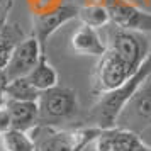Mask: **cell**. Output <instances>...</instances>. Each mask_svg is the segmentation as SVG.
Segmentation results:
<instances>
[{
    "mask_svg": "<svg viewBox=\"0 0 151 151\" xmlns=\"http://www.w3.org/2000/svg\"><path fill=\"white\" fill-rule=\"evenodd\" d=\"M39 119L37 126H53V127H71L78 126L76 121L85 116L82 114L78 93L70 87L56 85L39 93L37 99Z\"/></svg>",
    "mask_w": 151,
    "mask_h": 151,
    "instance_id": "7a4b0ae2",
    "label": "cell"
},
{
    "mask_svg": "<svg viewBox=\"0 0 151 151\" xmlns=\"http://www.w3.org/2000/svg\"><path fill=\"white\" fill-rule=\"evenodd\" d=\"M78 7L73 2H61L60 5L49 9L46 12L32 14V36L39 41L41 49H46L48 39L55 34L58 29H61L66 22L76 19Z\"/></svg>",
    "mask_w": 151,
    "mask_h": 151,
    "instance_id": "52a82bcc",
    "label": "cell"
},
{
    "mask_svg": "<svg viewBox=\"0 0 151 151\" xmlns=\"http://www.w3.org/2000/svg\"><path fill=\"white\" fill-rule=\"evenodd\" d=\"M97 127L78 124L71 127L36 126L29 131L37 151H83L99 134Z\"/></svg>",
    "mask_w": 151,
    "mask_h": 151,
    "instance_id": "3957f363",
    "label": "cell"
},
{
    "mask_svg": "<svg viewBox=\"0 0 151 151\" xmlns=\"http://www.w3.org/2000/svg\"><path fill=\"white\" fill-rule=\"evenodd\" d=\"M141 143V134L124 129L121 126H114L99 131L93 139V148L95 151H134Z\"/></svg>",
    "mask_w": 151,
    "mask_h": 151,
    "instance_id": "30bf717a",
    "label": "cell"
},
{
    "mask_svg": "<svg viewBox=\"0 0 151 151\" xmlns=\"http://www.w3.org/2000/svg\"><path fill=\"white\" fill-rule=\"evenodd\" d=\"M12 7H14L12 2H0V26L9 21V14H10Z\"/></svg>",
    "mask_w": 151,
    "mask_h": 151,
    "instance_id": "d6986e66",
    "label": "cell"
},
{
    "mask_svg": "<svg viewBox=\"0 0 151 151\" xmlns=\"http://www.w3.org/2000/svg\"><path fill=\"white\" fill-rule=\"evenodd\" d=\"M39 93L41 92L29 82L27 76L9 80L4 87V97L5 99H14V100H34V102H37Z\"/></svg>",
    "mask_w": 151,
    "mask_h": 151,
    "instance_id": "2e32d148",
    "label": "cell"
},
{
    "mask_svg": "<svg viewBox=\"0 0 151 151\" xmlns=\"http://www.w3.org/2000/svg\"><path fill=\"white\" fill-rule=\"evenodd\" d=\"M107 39H109L105 42L107 49L114 51L117 56H121L129 65V68L132 71H136L150 55L148 39L141 32L126 31V29H119L114 26L110 29Z\"/></svg>",
    "mask_w": 151,
    "mask_h": 151,
    "instance_id": "8992f818",
    "label": "cell"
},
{
    "mask_svg": "<svg viewBox=\"0 0 151 151\" xmlns=\"http://www.w3.org/2000/svg\"><path fill=\"white\" fill-rule=\"evenodd\" d=\"M150 73H151V53L129 80H126L117 88L109 90V92L95 97V102L88 109V112L83 116L82 124L92 126V127H97V129H109V127L117 126V119L121 116L122 109L126 107V104L129 102L132 93L136 92L137 87L144 82V78Z\"/></svg>",
    "mask_w": 151,
    "mask_h": 151,
    "instance_id": "6da1fadb",
    "label": "cell"
},
{
    "mask_svg": "<svg viewBox=\"0 0 151 151\" xmlns=\"http://www.w3.org/2000/svg\"><path fill=\"white\" fill-rule=\"evenodd\" d=\"M9 129H12V126H10V117H9L7 109L2 105V107H0V134L5 132V131H9Z\"/></svg>",
    "mask_w": 151,
    "mask_h": 151,
    "instance_id": "ac0fdd59",
    "label": "cell"
},
{
    "mask_svg": "<svg viewBox=\"0 0 151 151\" xmlns=\"http://www.w3.org/2000/svg\"><path fill=\"white\" fill-rule=\"evenodd\" d=\"M27 78L39 92H44V90L53 88V87L58 85V71L48 61L46 55H41L39 61L36 63V66L29 71Z\"/></svg>",
    "mask_w": 151,
    "mask_h": 151,
    "instance_id": "5bb4252c",
    "label": "cell"
},
{
    "mask_svg": "<svg viewBox=\"0 0 151 151\" xmlns=\"http://www.w3.org/2000/svg\"><path fill=\"white\" fill-rule=\"evenodd\" d=\"M2 105H4V104H0V107H2Z\"/></svg>",
    "mask_w": 151,
    "mask_h": 151,
    "instance_id": "603a6c76",
    "label": "cell"
},
{
    "mask_svg": "<svg viewBox=\"0 0 151 151\" xmlns=\"http://www.w3.org/2000/svg\"><path fill=\"white\" fill-rule=\"evenodd\" d=\"M4 107L7 109L10 117V126L12 129L19 131H29L37 126L39 119V109L37 102L34 100H14V99H5Z\"/></svg>",
    "mask_w": 151,
    "mask_h": 151,
    "instance_id": "8fae6325",
    "label": "cell"
},
{
    "mask_svg": "<svg viewBox=\"0 0 151 151\" xmlns=\"http://www.w3.org/2000/svg\"><path fill=\"white\" fill-rule=\"evenodd\" d=\"M0 151H36V144L29 132L9 129L0 134Z\"/></svg>",
    "mask_w": 151,
    "mask_h": 151,
    "instance_id": "e0dca14e",
    "label": "cell"
},
{
    "mask_svg": "<svg viewBox=\"0 0 151 151\" xmlns=\"http://www.w3.org/2000/svg\"><path fill=\"white\" fill-rule=\"evenodd\" d=\"M36 151H37V150H36Z\"/></svg>",
    "mask_w": 151,
    "mask_h": 151,
    "instance_id": "d4e9b609",
    "label": "cell"
},
{
    "mask_svg": "<svg viewBox=\"0 0 151 151\" xmlns=\"http://www.w3.org/2000/svg\"><path fill=\"white\" fill-rule=\"evenodd\" d=\"M150 53H151V48H150Z\"/></svg>",
    "mask_w": 151,
    "mask_h": 151,
    "instance_id": "cb8c5ba5",
    "label": "cell"
},
{
    "mask_svg": "<svg viewBox=\"0 0 151 151\" xmlns=\"http://www.w3.org/2000/svg\"><path fill=\"white\" fill-rule=\"evenodd\" d=\"M102 4L107 7L112 26L141 34L151 32V12L139 9L129 0H104Z\"/></svg>",
    "mask_w": 151,
    "mask_h": 151,
    "instance_id": "ba28073f",
    "label": "cell"
},
{
    "mask_svg": "<svg viewBox=\"0 0 151 151\" xmlns=\"http://www.w3.org/2000/svg\"><path fill=\"white\" fill-rule=\"evenodd\" d=\"M70 44L76 55L82 56L100 58L107 51V44L102 39V36L99 34V29L88 27L83 24H80V27L75 29V32L70 37Z\"/></svg>",
    "mask_w": 151,
    "mask_h": 151,
    "instance_id": "7c38bea8",
    "label": "cell"
},
{
    "mask_svg": "<svg viewBox=\"0 0 151 151\" xmlns=\"http://www.w3.org/2000/svg\"><path fill=\"white\" fill-rule=\"evenodd\" d=\"M26 36L27 34L17 22L7 21L5 24L0 26V71H4L12 51Z\"/></svg>",
    "mask_w": 151,
    "mask_h": 151,
    "instance_id": "4fadbf2b",
    "label": "cell"
},
{
    "mask_svg": "<svg viewBox=\"0 0 151 151\" xmlns=\"http://www.w3.org/2000/svg\"><path fill=\"white\" fill-rule=\"evenodd\" d=\"M76 19H80L83 26H88V27H93V29L107 27L110 24L107 7L104 4H99V2H90V4L80 5Z\"/></svg>",
    "mask_w": 151,
    "mask_h": 151,
    "instance_id": "9a60e30c",
    "label": "cell"
},
{
    "mask_svg": "<svg viewBox=\"0 0 151 151\" xmlns=\"http://www.w3.org/2000/svg\"><path fill=\"white\" fill-rule=\"evenodd\" d=\"M41 55L44 51L41 49V44L32 34L26 36L9 58L7 65L4 68V76L5 80H14V78H21V76H27L29 71L36 66V63L39 61Z\"/></svg>",
    "mask_w": 151,
    "mask_h": 151,
    "instance_id": "9c48e42d",
    "label": "cell"
},
{
    "mask_svg": "<svg viewBox=\"0 0 151 151\" xmlns=\"http://www.w3.org/2000/svg\"><path fill=\"white\" fill-rule=\"evenodd\" d=\"M134 151H151V146H148V144H146V143L143 141V143L139 144V146H137V148H136Z\"/></svg>",
    "mask_w": 151,
    "mask_h": 151,
    "instance_id": "44dd1931",
    "label": "cell"
},
{
    "mask_svg": "<svg viewBox=\"0 0 151 151\" xmlns=\"http://www.w3.org/2000/svg\"><path fill=\"white\" fill-rule=\"evenodd\" d=\"M5 83H7V80H5L4 73L0 71V104H4V100H5V97H4V87H5Z\"/></svg>",
    "mask_w": 151,
    "mask_h": 151,
    "instance_id": "ffe728a7",
    "label": "cell"
},
{
    "mask_svg": "<svg viewBox=\"0 0 151 151\" xmlns=\"http://www.w3.org/2000/svg\"><path fill=\"white\" fill-rule=\"evenodd\" d=\"M117 126L136 134H141L151 127V73L144 78V82L126 104L117 119Z\"/></svg>",
    "mask_w": 151,
    "mask_h": 151,
    "instance_id": "5b68a950",
    "label": "cell"
},
{
    "mask_svg": "<svg viewBox=\"0 0 151 151\" xmlns=\"http://www.w3.org/2000/svg\"><path fill=\"white\" fill-rule=\"evenodd\" d=\"M0 2H12V4H14L15 0H0Z\"/></svg>",
    "mask_w": 151,
    "mask_h": 151,
    "instance_id": "7402d4cb",
    "label": "cell"
},
{
    "mask_svg": "<svg viewBox=\"0 0 151 151\" xmlns=\"http://www.w3.org/2000/svg\"><path fill=\"white\" fill-rule=\"evenodd\" d=\"M136 71L129 68V65L114 51L107 49L95 65L93 76H92V93L93 97L105 93L109 90L117 88L126 80H129Z\"/></svg>",
    "mask_w": 151,
    "mask_h": 151,
    "instance_id": "277c9868",
    "label": "cell"
}]
</instances>
